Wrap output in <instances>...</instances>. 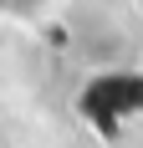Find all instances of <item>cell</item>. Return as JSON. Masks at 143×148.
<instances>
[{
	"label": "cell",
	"instance_id": "1",
	"mask_svg": "<svg viewBox=\"0 0 143 148\" xmlns=\"http://www.w3.org/2000/svg\"><path fill=\"white\" fill-rule=\"evenodd\" d=\"M0 5H10V10H26V15H31V10H41L46 0H0Z\"/></svg>",
	"mask_w": 143,
	"mask_h": 148
}]
</instances>
